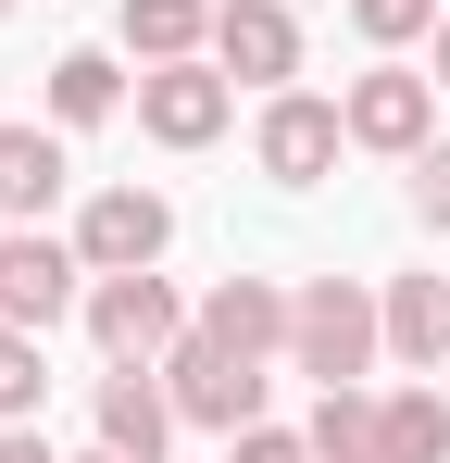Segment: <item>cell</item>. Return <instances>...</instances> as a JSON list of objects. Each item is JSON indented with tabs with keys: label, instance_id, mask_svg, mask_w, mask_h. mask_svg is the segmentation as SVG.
I'll return each mask as SVG.
<instances>
[{
	"label": "cell",
	"instance_id": "obj_1",
	"mask_svg": "<svg viewBox=\"0 0 450 463\" xmlns=\"http://www.w3.org/2000/svg\"><path fill=\"white\" fill-rule=\"evenodd\" d=\"M375 338H388V301H363L351 276H313V288L288 301V351H300V376H313V388H363Z\"/></svg>",
	"mask_w": 450,
	"mask_h": 463
},
{
	"label": "cell",
	"instance_id": "obj_2",
	"mask_svg": "<svg viewBox=\"0 0 450 463\" xmlns=\"http://www.w3.org/2000/svg\"><path fill=\"white\" fill-rule=\"evenodd\" d=\"M163 388H175V413H188V426H225V439H238V426H263V364H250V351H225V338H201V326L163 351Z\"/></svg>",
	"mask_w": 450,
	"mask_h": 463
},
{
	"label": "cell",
	"instance_id": "obj_3",
	"mask_svg": "<svg viewBox=\"0 0 450 463\" xmlns=\"http://www.w3.org/2000/svg\"><path fill=\"white\" fill-rule=\"evenodd\" d=\"M75 276H88V250L13 226V238H0V326H38V338H51V326L75 313Z\"/></svg>",
	"mask_w": 450,
	"mask_h": 463
},
{
	"label": "cell",
	"instance_id": "obj_4",
	"mask_svg": "<svg viewBox=\"0 0 450 463\" xmlns=\"http://www.w3.org/2000/svg\"><path fill=\"white\" fill-rule=\"evenodd\" d=\"M88 326H100V351H113V364H163V351H175V338H188V313H175V288H163V276H100V288H88Z\"/></svg>",
	"mask_w": 450,
	"mask_h": 463
},
{
	"label": "cell",
	"instance_id": "obj_5",
	"mask_svg": "<svg viewBox=\"0 0 450 463\" xmlns=\"http://www.w3.org/2000/svg\"><path fill=\"white\" fill-rule=\"evenodd\" d=\"M225 100H238L225 63H150L138 76V126L163 151H201V138H225Z\"/></svg>",
	"mask_w": 450,
	"mask_h": 463
},
{
	"label": "cell",
	"instance_id": "obj_6",
	"mask_svg": "<svg viewBox=\"0 0 450 463\" xmlns=\"http://www.w3.org/2000/svg\"><path fill=\"white\" fill-rule=\"evenodd\" d=\"M338 138H351V113H338V100H300V88H276L250 151H263V175H276V188H313V175L338 163Z\"/></svg>",
	"mask_w": 450,
	"mask_h": 463
},
{
	"label": "cell",
	"instance_id": "obj_7",
	"mask_svg": "<svg viewBox=\"0 0 450 463\" xmlns=\"http://www.w3.org/2000/svg\"><path fill=\"white\" fill-rule=\"evenodd\" d=\"M163 238H175V213L150 188H100L88 226H75V250H88V276H138V263H163Z\"/></svg>",
	"mask_w": 450,
	"mask_h": 463
},
{
	"label": "cell",
	"instance_id": "obj_8",
	"mask_svg": "<svg viewBox=\"0 0 450 463\" xmlns=\"http://www.w3.org/2000/svg\"><path fill=\"white\" fill-rule=\"evenodd\" d=\"M213 63H225V76H250V88L300 76V25H288V0H225V13H213Z\"/></svg>",
	"mask_w": 450,
	"mask_h": 463
},
{
	"label": "cell",
	"instance_id": "obj_9",
	"mask_svg": "<svg viewBox=\"0 0 450 463\" xmlns=\"http://www.w3.org/2000/svg\"><path fill=\"white\" fill-rule=\"evenodd\" d=\"M426 126H438V88H426V76L388 63V76L351 88V138H363V151H426Z\"/></svg>",
	"mask_w": 450,
	"mask_h": 463
},
{
	"label": "cell",
	"instance_id": "obj_10",
	"mask_svg": "<svg viewBox=\"0 0 450 463\" xmlns=\"http://www.w3.org/2000/svg\"><path fill=\"white\" fill-rule=\"evenodd\" d=\"M163 439H175V388H150L138 364H113V376H100V451L163 463Z\"/></svg>",
	"mask_w": 450,
	"mask_h": 463
},
{
	"label": "cell",
	"instance_id": "obj_11",
	"mask_svg": "<svg viewBox=\"0 0 450 463\" xmlns=\"http://www.w3.org/2000/svg\"><path fill=\"white\" fill-rule=\"evenodd\" d=\"M63 138H38V126H0V213H13V226H38V213H51V201H63Z\"/></svg>",
	"mask_w": 450,
	"mask_h": 463
},
{
	"label": "cell",
	"instance_id": "obj_12",
	"mask_svg": "<svg viewBox=\"0 0 450 463\" xmlns=\"http://www.w3.org/2000/svg\"><path fill=\"white\" fill-rule=\"evenodd\" d=\"M201 338H225V351H250V364H263V351L288 338V301H276L263 276H225L213 301H201Z\"/></svg>",
	"mask_w": 450,
	"mask_h": 463
},
{
	"label": "cell",
	"instance_id": "obj_13",
	"mask_svg": "<svg viewBox=\"0 0 450 463\" xmlns=\"http://www.w3.org/2000/svg\"><path fill=\"white\" fill-rule=\"evenodd\" d=\"M375 463H450V401H438V388L375 401Z\"/></svg>",
	"mask_w": 450,
	"mask_h": 463
},
{
	"label": "cell",
	"instance_id": "obj_14",
	"mask_svg": "<svg viewBox=\"0 0 450 463\" xmlns=\"http://www.w3.org/2000/svg\"><path fill=\"white\" fill-rule=\"evenodd\" d=\"M388 351L438 376V351H450V288L438 276H400V288H388Z\"/></svg>",
	"mask_w": 450,
	"mask_h": 463
},
{
	"label": "cell",
	"instance_id": "obj_15",
	"mask_svg": "<svg viewBox=\"0 0 450 463\" xmlns=\"http://www.w3.org/2000/svg\"><path fill=\"white\" fill-rule=\"evenodd\" d=\"M201 38H213L201 0H126V51H138V63H188Z\"/></svg>",
	"mask_w": 450,
	"mask_h": 463
},
{
	"label": "cell",
	"instance_id": "obj_16",
	"mask_svg": "<svg viewBox=\"0 0 450 463\" xmlns=\"http://www.w3.org/2000/svg\"><path fill=\"white\" fill-rule=\"evenodd\" d=\"M113 100H126V76H113V51H63V63H51V113H63V126H100Z\"/></svg>",
	"mask_w": 450,
	"mask_h": 463
},
{
	"label": "cell",
	"instance_id": "obj_17",
	"mask_svg": "<svg viewBox=\"0 0 450 463\" xmlns=\"http://www.w3.org/2000/svg\"><path fill=\"white\" fill-rule=\"evenodd\" d=\"M313 463H375V401L363 388H325L313 401Z\"/></svg>",
	"mask_w": 450,
	"mask_h": 463
},
{
	"label": "cell",
	"instance_id": "obj_18",
	"mask_svg": "<svg viewBox=\"0 0 450 463\" xmlns=\"http://www.w3.org/2000/svg\"><path fill=\"white\" fill-rule=\"evenodd\" d=\"M51 401V364H38V326H0V413H38Z\"/></svg>",
	"mask_w": 450,
	"mask_h": 463
},
{
	"label": "cell",
	"instance_id": "obj_19",
	"mask_svg": "<svg viewBox=\"0 0 450 463\" xmlns=\"http://www.w3.org/2000/svg\"><path fill=\"white\" fill-rule=\"evenodd\" d=\"M351 25H363L375 51H400V38H426V25H438V0H351Z\"/></svg>",
	"mask_w": 450,
	"mask_h": 463
},
{
	"label": "cell",
	"instance_id": "obj_20",
	"mask_svg": "<svg viewBox=\"0 0 450 463\" xmlns=\"http://www.w3.org/2000/svg\"><path fill=\"white\" fill-rule=\"evenodd\" d=\"M413 213H426V226H450V138L413 163Z\"/></svg>",
	"mask_w": 450,
	"mask_h": 463
},
{
	"label": "cell",
	"instance_id": "obj_21",
	"mask_svg": "<svg viewBox=\"0 0 450 463\" xmlns=\"http://www.w3.org/2000/svg\"><path fill=\"white\" fill-rule=\"evenodd\" d=\"M238 463H313V439H288V426H238Z\"/></svg>",
	"mask_w": 450,
	"mask_h": 463
},
{
	"label": "cell",
	"instance_id": "obj_22",
	"mask_svg": "<svg viewBox=\"0 0 450 463\" xmlns=\"http://www.w3.org/2000/svg\"><path fill=\"white\" fill-rule=\"evenodd\" d=\"M0 463H51V439H0Z\"/></svg>",
	"mask_w": 450,
	"mask_h": 463
},
{
	"label": "cell",
	"instance_id": "obj_23",
	"mask_svg": "<svg viewBox=\"0 0 450 463\" xmlns=\"http://www.w3.org/2000/svg\"><path fill=\"white\" fill-rule=\"evenodd\" d=\"M438 88H450V25H438Z\"/></svg>",
	"mask_w": 450,
	"mask_h": 463
},
{
	"label": "cell",
	"instance_id": "obj_24",
	"mask_svg": "<svg viewBox=\"0 0 450 463\" xmlns=\"http://www.w3.org/2000/svg\"><path fill=\"white\" fill-rule=\"evenodd\" d=\"M88 463H126V451H88Z\"/></svg>",
	"mask_w": 450,
	"mask_h": 463
},
{
	"label": "cell",
	"instance_id": "obj_25",
	"mask_svg": "<svg viewBox=\"0 0 450 463\" xmlns=\"http://www.w3.org/2000/svg\"><path fill=\"white\" fill-rule=\"evenodd\" d=\"M0 13H13V0H0Z\"/></svg>",
	"mask_w": 450,
	"mask_h": 463
}]
</instances>
